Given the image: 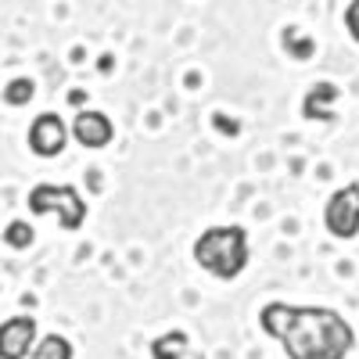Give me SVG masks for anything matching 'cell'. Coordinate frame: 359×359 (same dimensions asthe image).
I'll use <instances>...</instances> for the list:
<instances>
[{
    "mask_svg": "<svg viewBox=\"0 0 359 359\" xmlns=\"http://www.w3.org/2000/svg\"><path fill=\"white\" fill-rule=\"evenodd\" d=\"M259 323L269 338L284 345L287 359H345L355 345L348 320L327 306L269 302L262 306Z\"/></svg>",
    "mask_w": 359,
    "mask_h": 359,
    "instance_id": "cell-1",
    "label": "cell"
},
{
    "mask_svg": "<svg viewBox=\"0 0 359 359\" xmlns=\"http://www.w3.org/2000/svg\"><path fill=\"white\" fill-rule=\"evenodd\" d=\"M252 259L245 226H208L194 241V262L216 280H233Z\"/></svg>",
    "mask_w": 359,
    "mask_h": 359,
    "instance_id": "cell-2",
    "label": "cell"
},
{
    "mask_svg": "<svg viewBox=\"0 0 359 359\" xmlns=\"http://www.w3.org/2000/svg\"><path fill=\"white\" fill-rule=\"evenodd\" d=\"M29 212L33 216H57L62 219L65 230H79L83 219H86V201L76 187L69 184H36L33 191H29Z\"/></svg>",
    "mask_w": 359,
    "mask_h": 359,
    "instance_id": "cell-3",
    "label": "cell"
},
{
    "mask_svg": "<svg viewBox=\"0 0 359 359\" xmlns=\"http://www.w3.org/2000/svg\"><path fill=\"white\" fill-rule=\"evenodd\" d=\"M323 223L334 237L352 241V237L359 233V184H345L341 191H334L331 198H327Z\"/></svg>",
    "mask_w": 359,
    "mask_h": 359,
    "instance_id": "cell-4",
    "label": "cell"
},
{
    "mask_svg": "<svg viewBox=\"0 0 359 359\" xmlns=\"http://www.w3.org/2000/svg\"><path fill=\"white\" fill-rule=\"evenodd\" d=\"M65 144H69V130H65L62 118L54 111L36 115V123L29 126V147H33L40 158H54V155L65 151Z\"/></svg>",
    "mask_w": 359,
    "mask_h": 359,
    "instance_id": "cell-5",
    "label": "cell"
},
{
    "mask_svg": "<svg viewBox=\"0 0 359 359\" xmlns=\"http://www.w3.org/2000/svg\"><path fill=\"white\" fill-rule=\"evenodd\" d=\"M36 341V320L33 316H11L0 327V359H25Z\"/></svg>",
    "mask_w": 359,
    "mask_h": 359,
    "instance_id": "cell-6",
    "label": "cell"
},
{
    "mask_svg": "<svg viewBox=\"0 0 359 359\" xmlns=\"http://www.w3.org/2000/svg\"><path fill=\"white\" fill-rule=\"evenodd\" d=\"M72 137L83 144V147H108L115 130H111V118L104 111H79L76 123H72Z\"/></svg>",
    "mask_w": 359,
    "mask_h": 359,
    "instance_id": "cell-7",
    "label": "cell"
},
{
    "mask_svg": "<svg viewBox=\"0 0 359 359\" xmlns=\"http://www.w3.org/2000/svg\"><path fill=\"white\" fill-rule=\"evenodd\" d=\"M331 101H338V86H334V83H316L309 94H306L302 115H306V118H320V123H334V111L323 108V104H331Z\"/></svg>",
    "mask_w": 359,
    "mask_h": 359,
    "instance_id": "cell-8",
    "label": "cell"
},
{
    "mask_svg": "<svg viewBox=\"0 0 359 359\" xmlns=\"http://www.w3.org/2000/svg\"><path fill=\"white\" fill-rule=\"evenodd\" d=\"M187 334L184 331H172V334H158L151 341V359H184L187 355Z\"/></svg>",
    "mask_w": 359,
    "mask_h": 359,
    "instance_id": "cell-9",
    "label": "cell"
},
{
    "mask_svg": "<svg viewBox=\"0 0 359 359\" xmlns=\"http://www.w3.org/2000/svg\"><path fill=\"white\" fill-rule=\"evenodd\" d=\"M29 359H72V341L62 334H47V338H40V345L33 348Z\"/></svg>",
    "mask_w": 359,
    "mask_h": 359,
    "instance_id": "cell-10",
    "label": "cell"
},
{
    "mask_svg": "<svg viewBox=\"0 0 359 359\" xmlns=\"http://www.w3.org/2000/svg\"><path fill=\"white\" fill-rule=\"evenodd\" d=\"M33 94H36V83L29 79V76H18V79H11V83L4 86V101H8L11 108L29 104V101H33Z\"/></svg>",
    "mask_w": 359,
    "mask_h": 359,
    "instance_id": "cell-11",
    "label": "cell"
},
{
    "mask_svg": "<svg viewBox=\"0 0 359 359\" xmlns=\"http://www.w3.org/2000/svg\"><path fill=\"white\" fill-rule=\"evenodd\" d=\"M36 241V233H33V226H29L25 219H11L8 226H4V245L8 248H29V245H33Z\"/></svg>",
    "mask_w": 359,
    "mask_h": 359,
    "instance_id": "cell-12",
    "label": "cell"
},
{
    "mask_svg": "<svg viewBox=\"0 0 359 359\" xmlns=\"http://www.w3.org/2000/svg\"><path fill=\"white\" fill-rule=\"evenodd\" d=\"M345 25H348V33H352V40L359 43V0H352V4L345 8Z\"/></svg>",
    "mask_w": 359,
    "mask_h": 359,
    "instance_id": "cell-13",
    "label": "cell"
}]
</instances>
